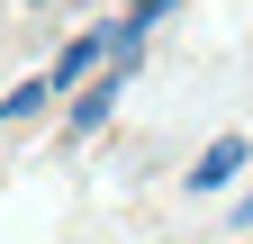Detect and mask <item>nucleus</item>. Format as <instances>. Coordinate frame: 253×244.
<instances>
[{
    "mask_svg": "<svg viewBox=\"0 0 253 244\" xmlns=\"http://www.w3.org/2000/svg\"><path fill=\"white\" fill-rule=\"evenodd\" d=\"M109 54H118V37H109V27H82V37H73V45L54 54V73H45V90H54V100H63V90H90V81L109 73Z\"/></svg>",
    "mask_w": 253,
    "mask_h": 244,
    "instance_id": "nucleus-1",
    "label": "nucleus"
},
{
    "mask_svg": "<svg viewBox=\"0 0 253 244\" xmlns=\"http://www.w3.org/2000/svg\"><path fill=\"white\" fill-rule=\"evenodd\" d=\"M163 9H172V0H126V27H154Z\"/></svg>",
    "mask_w": 253,
    "mask_h": 244,
    "instance_id": "nucleus-5",
    "label": "nucleus"
},
{
    "mask_svg": "<svg viewBox=\"0 0 253 244\" xmlns=\"http://www.w3.org/2000/svg\"><path fill=\"white\" fill-rule=\"evenodd\" d=\"M226 217H235V226H253V190H244V199H235V208H226Z\"/></svg>",
    "mask_w": 253,
    "mask_h": 244,
    "instance_id": "nucleus-6",
    "label": "nucleus"
},
{
    "mask_svg": "<svg viewBox=\"0 0 253 244\" xmlns=\"http://www.w3.org/2000/svg\"><path fill=\"white\" fill-rule=\"evenodd\" d=\"M126 73H136V54H118V64L90 81V90H73V118H63V127H73V136H100L109 118H118V90H126Z\"/></svg>",
    "mask_w": 253,
    "mask_h": 244,
    "instance_id": "nucleus-2",
    "label": "nucleus"
},
{
    "mask_svg": "<svg viewBox=\"0 0 253 244\" xmlns=\"http://www.w3.org/2000/svg\"><path fill=\"white\" fill-rule=\"evenodd\" d=\"M37 9H45V0H37Z\"/></svg>",
    "mask_w": 253,
    "mask_h": 244,
    "instance_id": "nucleus-7",
    "label": "nucleus"
},
{
    "mask_svg": "<svg viewBox=\"0 0 253 244\" xmlns=\"http://www.w3.org/2000/svg\"><path fill=\"white\" fill-rule=\"evenodd\" d=\"M244 163H253V145H244V136H217L208 154L190 163V190H199V199H217V190H226V181H235Z\"/></svg>",
    "mask_w": 253,
    "mask_h": 244,
    "instance_id": "nucleus-3",
    "label": "nucleus"
},
{
    "mask_svg": "<svg viewBox=\"0 0 253 244\" xmlns=\"http://www.w3.org/2000/svg\"><path fill=\"white\" fill-rule=\"evenodd\" d=\"M45 100H54V90H45V81H18V90H9V100H0V127H9V118H37Z\"/></svg>",
    "mask_w": 253,
    "mask_h": 244,
    "instance_id": "nucleus-4",
    "label": "nucleus"
}]
</instances>
